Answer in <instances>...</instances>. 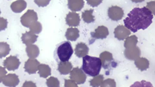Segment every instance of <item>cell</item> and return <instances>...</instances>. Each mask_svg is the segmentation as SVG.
Listing matches in <instances>:
<instances>
[{"instance_id":"obj_1","label":"cell","mask_w":155,"mask_h":87,"mask_svg":"<svg viewBox=\"0 0 155 87\" xmlns=\"http://www.w3.org/2000/svg\"><path fill=\"white\" fill-rule=\"evenodd\" d=\"M153 15L146 7L134 8L124 20L125 27L133 33L144 30L153 23Z\"/></svg>"},{"instance_id":"obj_2","label":"cell","mask_w":155,"mask_h":87,"mask_svg":"<svg viewBox=\"0 0 155 87\" xmlns=\"http://www.w3.org/2000/svg\"><path fill=\"white\" fill-rule=\"evenodd\" d=\"M81 69L87 75L94 77L99 74L102 67V62L99 57L87 55L83 57Z\"/></svg>"},{"instance_id":"obj_3","label":"cell","mask_w":155,"mask_h":87,"mask_svg":"<svg viewBox=\"0 0 155 87\" xmlns=\"http://www.w3.org/2000/svg\"><path fill=\"white\" fill-rule=\"evenodd\" d=\"M57 58L60 62L68 61L73 53L71 43L69 41H64L58 44L55 50Z\"/></svg>"},{"instance_id":"obj_4","label":"cell","mask_w":155,"mask_h":87,"mask_svg":"<svg viewBox=\"0 0 155 87\" xmlns=\"http://www.w3.org/2000/svg\"><path fill=\"white\" fill-rule=\"evenodd\" d=\"M38 20L37 14L34 10H28L20 19L21 24L24 27L29 28L31 25Z\"/></svg>"},{"instance_id":"obj_5","label":"cell","mask_w":155,"mask_h":87,"mask_svg":"<svg viewBox=\"0 0 155 87\" xmlns=\"http://www.w3.org/2000/svg\"><path fill=\"white\" fill-rule=\"evenodd\" d=\"M70 78L77 85L83 84L86 81L87 76L81 69L74 68L70 73Z\"/></svg>"},{"instance_id":"obj_6","label":"cell","mask_w":155,"mask_h":87,"mask_svg":"<svg viewBox=\"0 0 155 87\" xmlns=\"http://www.w3.org/2000/svg\"><path fill=\"white\" fill-rule=\"evenodd\" d=\"M108 15L111 20L118 21L122 20L124 17V13L122 8L118 6H112L108 9Z\"/></svg>"},{"instance_id":"obj_7","label":"cell","mask_w":155,"mask_h":87,"mask_svg":"<svg viewBox=\"0 0 155 87\" xmlns=\"http://www.w3.org/2000/svg\"><path fill=\"white\" fill-rule=\"evenodd\" d=\"M4 66L9 71H15L19 68L21 62L17 56L11 55L4 61Z\"/></svg>"},{"instance_id":"obj_8","label":"cell","mask_w":155,"mask_h":87,"mask_svg":"<svg viewBox=\"0 0 155 87\" xmlns=\"http://www.w3.org/2000/svg\"><path fill=\"white\" fill-rule=\"evenodd\" d=\"M124 55L126 59L130 61H135L141 55V51L138 46L125 48Z\"/></svg>"},{"instance_id":"obj_9","label":"cell","mask_w":155,"mask_h":87,"mask_svg":"<svg viewBox=\"0 0 155 87\" xmlns=\"http://www.w3.org/2000/svg\"><path fill=\"white\" fill-rule=\"evenodd\" d=\"M115 37L119 40H123L130 36L131 32L129 29L123 25H119L114 31Z\"/></svg>"},{"instance_id":"obj_10","label":"cell","mask_w":155,"mask_h":87,"mask_svg":"<svg viewBox=\"0 0 155 87\" xmlns=\"http://www.w3.org/2000/svg\"><path fill=\"white\" fill-rule=\"evenodd\" d=\"M40 64L37 60L35 58H30L25 62V71L29 74H35L38 70V66Z\"/></svg>"},{"instance_id":"obj_11","label":"cell","mask_w":155,"mask_h":87,"mask_svg":"<svg viewBox=\"0 0 155 87\" xmlns=\"http://www.w3.org/2000/svg\"><path fill=\"white\" fill-rule=\"evenodd\" d=\"M91 37L95 39H104L109 35V30L107 27L104 26H100L95 29L94 32L91 33Z\"/></svg>"},{"instance_id":"obj_12","label":"cell","mask_w":155,"mask_h":87,"mask_svg":"<svg viewBox=\"0 0 155 87\" xmlns=\"http://www.w3.org/2000/svg\"><path fill=\"white\" fill-rule=\"evenodd\" d=\"M2 82L5 86L15 87L19 85V79L18 76L15 74H9L5 76Z\"/></svg>"},{"instance_id":"obj_13","label":"cell","mask_w":155,"mask_h":87,"mask_svg":"<svg viewBox=\"0 0 155 87\" xmlns=\"http://www.w3.org/2000/svg\"><path fill=\"white\" fill-rule=\"evenodd\" d=\"M80 16L75 12H69L66 18V23L70 27H77L80 24Z\"/></svg>"},{"instance_id":"obj_14","label":"cell","mask_w":155,"mask_h":87,"mask_svg":"<svg viewBox=\"0 0 155 87\" xmlns=\"http://www.w3.org/2000/svg\"><path fill=\"white\" fill-rule=\"evenodd\" d=\"M38 36L33 34L31 31L26 32L24 34H22L21 39L23 44L27 45L33 44L36 42Z\"/></svg>"},{"instance_id":"obj_15","label":"cell","mask_w":155,"mask_h":87,"mask_svg":"<svg viewBox=\"0 0 155 87\" xmlns=\"http://www.w3.org/2000/svg\"><path fill=\"white\" fill-rule=\"evenodd\" d=\"M89 48L86 44L83 42L78 43L75 49V54L79 58L83 57L87 55Z\"/></svg>"},{"instance_id":"obj_16","label":"cell","mask_w":155,"mask_h":87,"mask_svg":"<svg viewBox=\"0 0 155 87\" xmlns=\"http://www.w3.org/2000/svg\"><path fill=\"white\" fill-rule=\"evenodd\" d=\"M100 58L101 61L102 66L106 69L109 67L112 61H113V54L109 51H105L100 54Z\"/></svg>"},{"instance_id":"obj_17","label":"cell","mask_w":155,"mask_h":87,"mask_svg":"<svg viewBox=\"0 0 155 87\" xmlns=\"http://www.w3.org/2000/svg\"><path fill=\"white\" fill-rule=\"evenodd\" d=\"M84 5V0H68V8L73 12L79 11Z\"/></svg>"},{"instance_id":"obj_18","label":"cell","mask_w":155,"mask_h":87,"mask_svg":"<svg viewBox=\"0 0 155 87\" xmlns=\"http://www.w3.org/2000/svg\"><path fill=\"white\" fill-rule=\"evenodd\" d=\"M27 3L24 0H17L12 3L11 5L12 11L15 13H21L26 9Z\"/></svg>"},{"instance_id":"obj_19","label":"cell","mask_w":155,"mask_h":87,"mask_svg":"<svg viewBox=\"0 0 155 87\" xmlns=\"http://www.w3.org/2000/svg\"><path fill=\"white\" fill-rule=\"evenodd\" d=\"M72 68V65L71 62L67 61L65 62H60L58 64V70L61 75L69 74L71 72Z\"/></svg>"},{"instance_id":"obj_20","label":"cell","mask_w":155,"mask_h":87,"mask_svg":"<svg viewBox=\"0 0 155 87\" xmlns=\"http://www.w3.org/2000/svg\"><path fill=\"white\" fill-rule=\"evenodd\" d=\"M79 36V31L76 28H68L65 34V37L67 40L71 41H76Z\"/></svg>"},{"instance_id":"obj_21","label":"cell","mask_w":155,"mask_h":87,"mask_svg":"<svg viewBox=\"0 0 155 87\" xmlns=\"http://www.w3.org/2000/svg\"><path fill=\"white\" fill-rule=\"evenodd\" d=\"M27 56L30 58H35L39 56L40 50L38 46L33 44L27 45L26 49Z\"/></svg>"},{"instance_id":"obj_22","label":"cell","mask_w":155,"mask_h":87,"mask_svg":"<svg viewBox=\"0 0 155 87\" xmlns=\"http://www.w3.org/2000/svg\"><path fill=\"white\" fill-rule=\"evenodd\" d=\"M134 61L136 67L141 71L146 70L149 68V61L147 58L139 57Z\"/></svg>"},{"instance_id":"obj_23","label":"cell","mask_w":155,"mask_h":87,"mask_svg":"<svg viewBox=\"0 0 155 87\" xmlns=\"http://www.w3.org/2000/svg\"><path fill=\"white\" fill-rule=\"evenodd\" d=\"M38 70L40 77L47 78L51 75V70L48 65L40 64Z\"/></svg>"},{"instance_id":"obj_24","label":"cell","mask_w":155,"mask_h":87,"mask_svg":"<svg viewBox=\"0 0 155 87\" xmlns=\"http://www.w3.org/2000/svg\"><path fill=\"white\" fill-rule=\"evenodd\" d=\"M94 10H87L82 13L81 17L83 21L87 23H90L94 22V17L93 15Z\"/></svg>"},{"instance_id":"obj_25","label":"cell","mask_w":155,"mask_h":87,"mask_svg":"<svg viewBox=\"0 0 155 87\" xmlns=\"http://www.w3.org/2000/svg\"><path fill=\"white\" fill-rule=\"evenodd\" d=\"M138 42V38L135 35L127 37L124 42V46L125 48H130L136 46Z\"/></svg>"},{"instance_id":"obj_26","label":"cell","mask_w":155,"mask_h":87,"mask_svg":"<svg viewBox=\"0 0 155 87\" xmlns=\"http://www.w3.org/2000/svg\"><path fill=\"white\" fill-rule=\"evenodd\" d=\"M10 45L6 42H0V58L5 57L11 51Z\"/></svg>"},{"instance_id":"obj_27","label":"cell","mask_w":155,"mask_h":87,"mask_svg":"<svg viewBox=\"0 0 155 87\" xmlns=\"http://www.w3.org/2000/svg\"><path fill=\"white\" fill-rule=\"evenodd\" d=\"M104 79V76L102 75H98L91 80L90 81V85L93 87H99L102 83Z\"/></svg>"},{"instance_id":"obj_28","label":"cell","mask_w":155,"mask_h":87,"mask_svg":"<svg viewBox=\"0 0 155 87\" xmlns=\"http://www.w3.org/2000/svg\"><path fill=\"white\" fill-rule=\"evenodd\" d=\"M29 28L31 32L34 34H38L41 32L42 26L41 23L37 21L31 25Z\"/></svg>"},{"instance_id":"obj_29","label":"cell","mask_w":155,"mask_h":87,"mask_svg":"<svg viewBox=\"0 0 155 87\" xmlns=\"http://www.w3.org/2000/svg\"><path fill=\"white\" fill-rule=\"evenodd\" d=\"M46 84L48 87H60V82L57 78L51 77L47 79Z\"/></svg>"},{"instance_id":"obj_30","label":"cell","mask_w":155,"mask_h":87,"mask_svg":"<svg viewBox=\"0 0 155 87\" xmlns=\"http://www.w3.org/2000/svg\"><path fill=\"white\" fill-rule=\"evenodd\" d=\"M101 86L102 87H115L116 86V82L114 79H108L103 81Z\"/></svg>"},{"instance_id":"obj_31","label":"cell","mask_w":155,"mask_h":87,"mask_svg":"<svg viewBox=\"0 0 155 87\" xmlns=\"http://www.w3.org/2000/svg\"><path fill=\"white\" fill-rule=\"evenodd\" d=\"M51 0H34L35 3L39 7H45L49 4Z\"/></svg>"},{"instance_id":"obj_32","label":"cell","mask_w":155,"mask_h":87,"mask_svg":"<svg viewBox=\"0 0 155 87\" xmlns=\"http://www.w3.org/2000/svg\"><path fill=\"white\" fill-rule=\"evenodd\" d=\"M8 20L3 17H0V31H4L8 27Z\"/></svg>"},{"instance_id":"obj_33","label":"cell","mask_w":155,"mask_h":87,"mask_svg":"<svg viewBox=\"0 0 155 87\" xmlns=\"http://www.w3.org/2000/svg\"><path fill=\"white\" fill-rule=\"evenodd\" d=\"M86 1L88 5L95 8L99 5L102 2L103 0H86Z\"/></svg>"},{"instance_id":"obj_34","label":"cell","mask_w":155,"mask_h":87,"mask_svg":"<svg viewBox=\"0 0 155 87\" xmlns=\"http://www.w3.org/2000/svg\"><path fill=\"white\" fill-rule=\"evenodd\" d=\"M65 87H78V85L75 81L71 79H65Z\"/></svg>"},{"instance_id":"obj_35","label":"cell","mask_w":155,"mask_h":87,"mask_svg":"<svg viewBox=\"0 0 155 87\" xmlns=\"http://www.w3.org/2000/svg\"><path fill=\"white\" fill-rule=\"evenodd\" d=\"M7 73V71L6 70L5 68L0 66V83L2 82L3 79Z\"/></svg>"},{"instance_id":"obj_36","label":"cell","mask_w":155,"mask_h":87,"mask_svg":"<svg viewBox=\"0 0 155 87\" xmlns=\"http://www.w3.org/2000/svg\"><path fill=\"white\" fill-rule=\"evenodd\" d=\"M147 8L149 9L153 14L155 15V2L147 3Z\"/></svg>"},{"instance_id":"obj_37","label":"cell","mask_w":155,"mask_h":87,"mask_svg":"<svg viewBox=\"0 0 155 87\" xmlns=\"http://www.w3.org/2000/svg\"><path fill=\"white\" fill-rule=\"evenodd\" d=\"M22 87H36V85L33 82L26 81Z\"/></svg>"},{"instance_id":"obj_38","label":"cell","mask_w":155,"mask_h":87,"mask_svg":"<svg viewBox=\"0 0 155 87\" xmlns=\"http://www.w3.org/2000/svg\"><path fill=\"white\" fill-rule=\"evenodd\" d=\"M132 2L135 3H141L144 1V0H131Z\"/></svg>"},{"instance_id":"obj_39","label":"cell","mask_w":155,"mask_h":87,"mask_svg":"<svg viewBox=\"0 0 155 87\" xmlns=\"http://www.w3.org/2000/svg\"><path fill=\"white\" fill-rule=\"evenodd\" d=\"M1 10H0V15H1Z\"/></svg>"}]
</instances>
